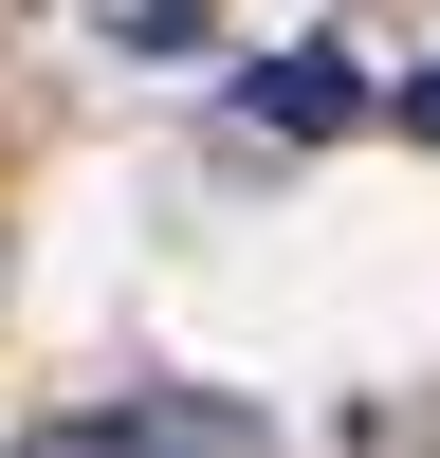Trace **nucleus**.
Instances as JSON below:
<instances>
[{
    "label": "nucleus",
    "mask_w": 440,
    "mask_h": 458,
    "mask_svg": "<svg viewBox=\"0 0 440 458\" xmlns=\"http://www.w3.org/2000/svg\"><path fill=\"white\" fill-rule=\"evenodd\" d=\"M403 129H440V73H403Z\"/></svg>",
    "instance_id": "nucleus-3"
},
{
    "label": "nucleus",
    "mask_w": 440,
    "mask_h": 458,
    "mask_svg": "<svg viewBox=\"0 0 440 458\" xmlns=\"http://www.w3.org/2000/svg\"><path fill=\"white\" fill-rule=\"evenodd\" d=\"M239 110H257V129H293V147H312V129H349V110H367V73H349V55L312 37V55H257V73H239Z\"/></svg>",
    "instance_id": "nucleus-1"
},
{
    "label": "nucleus",
    "mask_w": 440,
    "mask_h": 458,
    "mask_svg": "<svg viewBox=\"0 0 440 458\" xmlns=\"http://www.w3.org/2000/svg\"><path fill=\"white\" fill-rule=\"evenodd\" d=\"M110 55H202V0H73Z\"/></svg>",
    "instance_id": "nucleus-2"
}]
</instances>
